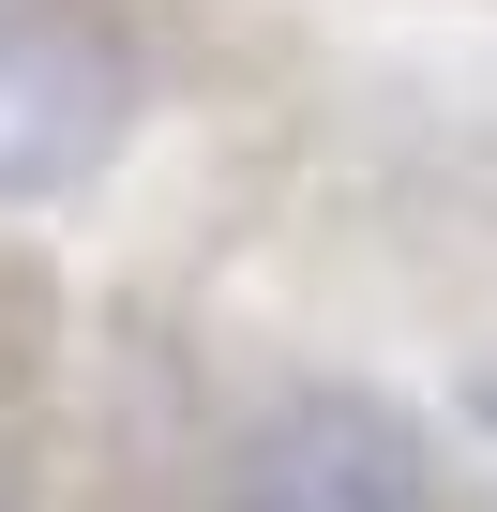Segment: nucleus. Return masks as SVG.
Here are the masks:
<instances>
[{
    "instance_id": "f257e3e1",
    "label": "nucleus",
    "mask_w": 497,
    "mask_h": 512,
    "mask_svg": "<svg viewBox=\"0 0 497 512\" xmlns=\"http://www.w3.org/2000/svg\"><path fill=\"white\" fill-rule=\"evenodd\" d=\"M136 136V46L91 0H0V211L106 181Z\"/></svg>"
},
{
    "instance_id": "f03ea898",
    "label": "nucleus",
    "mask_w": 497,
    "mask_h": 512,
    "mask_svg": "<svg viewBox=\"0 0 497 512\" xmlns=\"http://www.w3.org/2000/svg\"><path fill=\"white\" fill-rule=\"evenodd\" d=\"M211 512H437V452H422V422L392 392L317 377V392H287V407L241 422Z\"/></svg>"
},
{
    "instance_id": "20e7f679",
    "label": "nucleus",
    "mask_w": 497,
    "mask_h": 512,
    "mask_svg": "<svg viewBox=\"0 0 497 512\" xmlns=\"http://www.w3.org/2000/svg\"><path fill=\"white\" fill-rule=\"evenodd\" d=\"M0 512H16V497H0Z\"/></svg>"
},
{
    "instance_id": "7ed1b4c3",
    "label": "nucleus",
    "mask_w": 497,
    "mask_h": 512,
    "mask_svg": "<svg viewBox=\"0 0 497 512\" xmlns=\"http://www.w3.org/2000/svg\"><path fill=\"white\" fill-rule=\"evenodd\" d=\"M467 422H482V437H497V347H482V362H467Z\"/></svg>"
}]
</instances>
